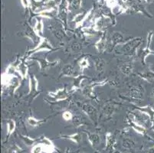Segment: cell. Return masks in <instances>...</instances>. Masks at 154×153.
<instances>
[{"instance_id":"3","label":"cell","mask_w":154,"mask_h":153,"mask_svg":"<svg viewBox=\"0 0 154 153\" xmlns=\"http://www.w3.org/2000/svg\"><path fill=\"white\" fill-rule=\"evenodd\" d=\"M152 38H153V32L150 31L148 32L147 35V41H146V45L143 48L140 49L139 50H137V57L139 58L140 61H141L143 65L146 64V59L150 54H154V50L151 49V44H152Z\"/></svg>"},{"instance_id":"22","label":"cell","mask_w":154,"mask_h":153,"mask_svg":"<svg viewBox=\"0 0 154 153\" xmlns=\"http://www.w3.org/2000/svg\"><path fill=\"white\" fill-rule=\"evenodd\" d=\"M34 30L35 33L37 34V35L39 37L43 38V33H44V23L42 22V19H36L35 24L34 25Z\"/></svg>"},{"instance_id":"6","label":"cell","mask_w":154,"mask_h":153,"mask_svg":"<svg viewBox=\"0 0 154 153\" xmlns=\"http://www.w3.org/2000/svg\"><path fill=\"white\" fill-rule=\"evenodd\" d=\"M70 2L68 0H61L59 2L57 11V16L64 23V26L67 25L68 15L70 12Z\"/></svg>"},{"instance_id":"23","label":"cell","mask_w":154,"mask_h":153,"mask_svg":"<svg viewBox=\"0 0 154 153\" xmlns=\"http://www.w3.org/2000/svg\"><path fill=\"white\" fill-rule=\"evenodd\" d=\"M116 107H117V106L114 103H108L107 104H105V106L103 107V115L105 116H107V117L111 116L115 112Z\"/></svg>"},{"instance_id":"15","label":"cell","mask_w":154,"mask_h":153,"mask_svg":"<svg viewBox=\"0 0 154 153\" xmlns=\"http://www.w3.org/2000/svg\"><path fill=\"white\" fill-rule=\"evenodd\" d=\"M75 76H77L76 72H75V67L71 64H65L61 69V74H60L59 77L61 78H75Z\"/></svg>"},{"instance_id":"25","label":"cell","mask_w":154,"mask_h":153,"mask_svg":"<svg viewBox=\"0 0 154 153\" xmlns=\"http://www.w3.org/2000/svg\"><path fill=\"white\" fill-rule=\"evenodd\" d=\"M143 94V93L142 88L139 87H136L128 93L127 96L131 98H134V99H141Z\"/></svg>"},{"instance_id":"1","label":"cell","mask_w":154,"mask_h":153,"mask_svg":"<svg viewBox=\"0 0 154 153\" xmlns=\"http://www.w3.org/2000/svg\"><path fill=\"white\" fill-rule=\"evenodd\" d=\"M142 43V39L140 38H134L131 40H127L124 43H123L122 45L120 47L117 46L116 47V51L117 54H123V55L132 56L134 54H137V48Z\"/></svg>"},{"instance_id":"2","label":"cell","mask_w":154,"mask_h":153,"mask_svg":"<svg viewBox=\"0 0 154 153\" xmlns=\"http://www.w3.org/2000/svg\"><path fill=\"white\" fill-rule=\"evenodd\" d=\"M60 47H54V46H52V44H51V42L48 41V39L47 38H42L40 41L38 43V44L36 46H35L33 48L30 49L26 54L25 58H29V57H32V54H36L38 52H40V51H43V50H46V51H51V52H54L56 50H59Z\"/></svg>"},{"instance_id":"31","label":"cell","mask_w":154,"mask_h":153,"mask_svg":"<svg viewBox=\"0 0 154 153\" xmlns=\"http://www.w3.org/2000/svg\"><path fill=\"white\" fill-rule=\"evenodd\" d=\"M78 65H79L80 69L82 71V72H83V71L86 68H88L90 67V63L88 61V57H83L82 58L80 59V61H78Z\"/></svg>"},{"instance_id":"35","label":"cell","mask_w":154,"mask_h":153,"mask_svg":"<svg viewBox=\"0 0 154 153\" xmlns=\"http://www.w3.org/2000/svg\"><path fill=\"white\" fill-rule=\"evenodd\" d=\"M20 1L22 7L25 9H28V8H31V6H32V2H31L30 0H20Z\"/></svg>"},{"instance_id":"17","label":"cell","mask_w":154,"mask_h":153,"mask_svg":"<svg viewBox=\"0 0 154 153\" xmlns=\"http://www.w3.org/2000/svg\"><path fill=\"white\" fill-rule=\"evenodd\" d=\"M73 83L72 86H71V91H75L77 90L82 89V83L84 80L85 79H90L89 77H87V76L84 75L83 74H79V75L75 76V78H73Z\"/></svg>"},{"instance_id":"11","label":"cell","mask_w":154,"mask_h":153,"mask_svg":"<svg viewBox=\"0 0 154 153\" xmlns=\"http://www.w3.org/2000/svg\"><path fill=\"white\" fill-rule=\"evenodd\" d=\"M22 35L24 37L30 39L34 44L38 43L41 40V38L37 35V34L35 33L34 30V28H32V26L29 25H26V26L24 29L23 32H22Z\"/></svg>"},{"instance_id":"4","label":"cell","mask_w":154,"mask_h":153,"mask_svg":"<svg viewBox=\"0 0 154 153\" xmlns=\"http://www.w3.org/2000/svg\"><path fill=\"white\" fill-rule=\"evenodd\" d=\"M107 81H108L107 80H103V81H99V82H94L88 84L82 89V94L86 98L93 99L95 102H98V98L94 93V88L98 86H103V85L107 84Z\"/></svg>"},{"instance_id":"12","label":"cell","mask_w":154,"mask_h":153,"mask_svg":"<svg viewBox=\"0 0 154 153\" xmlns=\"http://www.w3.org/2000/svg\"><path fill=\"white\" fill-rule=\"evenodd\" d=\"M94 47L98 53H103L107 48V34L106 32H102L100 38L94 43Z\"/></svg>"},{"instance_id":"36","label":"cell","mask_w":154,"mask_h":153,"mask_svg":"<svg viewBox=\"0 0 154 153\" xmlns=\"http://www.w3.org/2000/svg\"><path fill=\"white\" fill-rule=\"evenodd\" d=\"M42 151V145H36V146H35L34 148H33V149H32V153H41Z\"/></svg>"},{"instance_id":"21","label":"cell","mask_w":154,"mask_h":153,"mask_svg":"<svg viewBox=\"0 0 154 153\" xmlns=\"http://www.w3.org/2000/svg\"><path fill=\"white\" fill-rule=\"evenodd\" d=\"M138 75L144 81H147L149 83H152L154 81V71H152L150 68L146 70L145 71L142 73H139Z\"/></svg>"},{"instance_id":"5","label":"cell","mask_w":154,"mask_h":153,"mask_svg":"<svg viewBox=\"0 0 154 153\" xmlns=\"http://www.w3.org/2000/svg\"><path fill=\"white\" fill-rule=\"evenodd\" d=\"M29 90L27 96L28 98H29L30 102H33V100L42 92L41 90H38V81L35 74H29Z\"/></svg>"},{"instance_id":"16","label":"cell","mask_w":154,"mask_h":153,"mask_svg":"<svg viewBox=\"0 0 154 153\" xmlns=\"http://www.w3.org/2000/svg\"><path fill=\"white\" fill-rule=\"evenodd\" d=\"M131 12H133V13H141L146 17L152 18V15L146 11V9L143 5H140V4H136V5L128 7V10H127V13H131Z\"/></svg>"},{"instance_id":"19","label":"cell","mask_w":154,"mask_h":153,"mask_svg":"<svg viewBox=\"0 0 154 153\" xmlns=\"http://www.w3.org/2000/svg\"><path fill=\"white\" fill-rule=\"evenodd\" d=\"M135 109L137 111H140L148 116L150 119L151 121H154V109L150 106H135Z\"/></svg>"},{"instance_id":"20","label":"cell","mask_w":154,"mask_h":153,"mask_svg":"<svg viewBox=\"0 0 154 153\" xmlns=\"http://www.w3.org/2000/svg\"><path fill=\"white\" fill-rule=\"evenodd\" d=\"M49 30L52 32L53 35L60 41L64 39V36H65V33H64V30L61 28L57 27L55 25H51V26H50Z\"/></svg>"},{"instance_id":"7","label":"cell","mask_w":154,"mask_h":153,"mask_svg":"<svg viewBox=\"0 0 154 153\" xmlns=\"http://www.w3.org/2000/svg\"><path fill=\"white\" fill-rule=\"evenodd\" d=\"M29 60H33V61H37L39 65V68L41 71H47L50 67H54L58 66L61 63V60H57L54 61H49L48 60L47 56L45 57H31L29 58Z\"/></svg>"},{"instance_id":"10","label":"cell","mask_w":154,"mask_h":153,"mask_svg":"<svg viewBox=\"0 0 154 153\" xmlns=\"http://www.w3.org/2000/svg\"><path fill=\"white\" fill-rule=\"evenodd\" d=\"M82 112L88 116V117L92 121H97L98 120V112L96 108L94 107L92 105L89 103H84L82 106Z\"/></svg>"},{"instance_id":"26","label":"cell","mask_w":154,"mask_h":153,"mask_svg":"<svg viewBox=\"0 0 154 153\" xmlns=\"http://www.w3.org/2000/svg\"><path fill=\"white\" fill-rule=\"evenodd\" d=\"M133 64L132 63H127V64H123L120 66V70L122 72L123 74L126 76H129L132 73L133 71Z\"/></svg>"},{"instance_id":"39","label":"cell","mask_w":154,"mask_h":153,"mask_svg":"<svg viewBox=\"0 0 154 153\" xmlns=\"http://www.w3.org/2000/svg\"><path fill=\"white\" fill-rule=\"evenodd\" d=\"M151 95H152V97L153 98V99H154V89L152 90V94H151Z\"/></svg>"},{"instance_id":"8","label":"cell","mask_w":154,"mask_h":153,"mask_svg":"<svg viewBox=\"0 0 154 153\" xmlns=\"http://www.w3.org/2000/svg\"><path fill=\"white\" fill-rule=\"evenodd\" d=\"M93 11L94 8H91V9H89L87 12H81V13H78L74 17L72 22H75V29H78V28H81L82 25H84L85 22H86L87 21L89 20L93 15Z\"/></svg>"},{"instance_id":"38","label":"cell","mask_w":154,"mask_h":153,"mask_svg":"<svg viewBox=\"0 0 154 153\" xmlns=\"http://www.w3.org/2000/svg\"><path fill=\"white\" fill-rule=\"evenodd\" d=\"M143 1H145L146 2V3H152V2H154V0H143Z\"/></svg>"},{"instance_id":"33","label":"cell","mask_w":154,"mask_h":153,"mask_svg":"<svg viewBox=\"0 0 154 153\" xmlns=\"http://www.w3.org/2000/svg\"><path fill=\"white\" fill-rule=\"evenodd\" d=\"M107 8L113 9L119 5L118 0H104Z\"/></svg>"},{"instance_id":"29","label":"cell","mask_w":154,"mask_h":153,"mask_svg":"<svg viewBox=\"0 0 154 153\" xmlns=\"http://www.w3.org/2000/svg\"><path fill=\"white\" fill-rule=\"evenodd\" d=\"M70 50L73 53H79L82 50V44L78 41H74L70 44Z\"/></svg>"},{"instance_id":"18","label":"cell","mask_w":154,"mask_h":153,"mask_svg":"<svg viewBox=\"0 0 154 153\" xmlns=\"http://www.w3.org/2000/svg\"><path fill=\"white\" fill-rule=\"evenodd\" d=\"M93 61L94 64L95 70L98 74H103L105 69V61L103 59L98 57H93Z\"/></svg>"},{"instance_id":"9","label":"cell","mask_w":154,"mask_h":153,"mask_svg":"<svg viewBox=\"0 0 154 153\" xmlns=\"http://www.w3.org/2000/svg\"><path fill=\"white\" fill-rule=\"evenodd\" d=\"M48 95L53 98L54 102L65 101L69 98V93H68L66 87H64L63 88H59L55 92H49Z\"/></svg>"},{"instance_id":"27","label":"cell","mask_w":154,"mask_h":153,"mask_svg":"<svg viewBox=\"0 0 154 153\" xmlns=\"http://www.w3.org/2000/svg\"><path fill=\"white\" fill-rule=\"evenodd\" d=\"M47 119H36V118L33 117V116H29L28 117L27 121L28 123L31 126H33V127H35V126H41L42 123H44L46 121Z\"/></svg>"},{"instance_id":"24","label":"cell","mask_w":154,"mask_h":153,"mask_svg":"<svg viewBox=\"0 0 154 153\" xmlns=\"http://www.w3.org/2000/svg\"><path fill=\"white\" fill-rule=\"evenodd\" d=\"M16 76L11 75V74H7V73L4 72L3 74L1 76V83H2V85L4 87H9L10 86L11 83L12 82V81L14 80V78H15Z\"/></svg>"},{"instance_id":"28","label":"cell","mask_w":154,"mask_h":153,"mask_svg":"<svg viewBox=\"0 0 154 153\" xmlns=\"http://www.w3.org/2000/svg\"><path fill=\"white\" fill-rule=\"evenodd\" d=\"M128 120H129V123H130V125H131V127H132L134 130H136L137 133H142V134H143V133H145L146 130L143 126H142L141 125H140V124H138L137 123H136V122L134 121L132 119H128Z\"/></svg>"},{"instance_id":"34","label":"cell","mask_w":154,"mask_h":153,"mask_svg":"<svg viewBox=\"0 0 154 153\" xmlns=\"http://www.w3.org/2000/svg\"><path fill=\"white\" fill-rule=\"evenodd\" d=\"M62 118L64 120H66V121H69V120H73L74 115H73V113H71V111H69V110H65V111L63 112Z\"/></svg>"},{"instance_id":"32","label":"cell","mask_w":154,"mask_h":153,"mask_svg":"<svg viewBox=\"0 0 154 153\" xmlns=\"http://www.w3.org/2000/svg\"><path fill=\"white\" fill-rule=\"evenodd\" d=\"M15 122L13 120H9L7 122V132L8 135H11L14 132L15 129Z\"/></svg>"},{"instance_id":"14","label":"cell","mask_w":154,"mask_h":153,"mask_svg":"<svg viewBox=\"0 0 154 153\" xmlns=\"http://www.w3.org/2000/svg\"><path fill=\"white\" fill-rule=\"evenodd\" d=\"M29 65L26 63V58L24 57L20 61V62L17 63V73L20 75L21 79L25 80L28 78L29 74Z\"/></svg>"},{"instance_id":"37","label":"cell","mask_w":154,"mask_h":153,"mask_svg":"<svg viewBox=\"0 0 154 153\" xmlns=\"http://www.w3.org/2000/svg\"><path fill=\"white\" fill-rule=\"evenodd\" d=\"M69 138L71 139H73V140H74V141L77 142H78L80 140V139H81V138H80V136L78 134L72 135V136H69Z\"/></svg>"},{"instance_id":"30","label":"cell","mask_w":154,"mask_h":153,"mask_svg":"<svg viewBox=\"0 0 154 153\" xmlns=\"http://www.w3.org/2000/svg\"><path fill=\"white\" fill-rule=\"evenodd\" d=\"M82 6V0H73L70 2V12L72 11L79 10Z\"/></svg>"},{"instance_id":"40","label":"cell","mask_w":154,"mask_h":153,"mask_svg":"<svg viewBox=\"0 0 154 153\" xmlns=\"http://www.w3.org/2000/svg\"><path fill=\"white\" fill-rule=\"evenodd\" d=\"M122 1H123V2H125V3H126V2H127V1H128V0H122Z\"/></svg>"},{"instance_id":"13","label":"cell","mask_w":154,"mask_h":153,"mask_svg":"<svg viewBox=\"0 0 154 153\" xmlns=\"http://www.w3.org/2000/svg\"><path fill=\"white\" fill-rule=\"evenodd\" d=\"M124 37L123 34L120 32H113L111 35V46L110 47V50H113L120 44L124 43Z\"/></svg>"}]
</instances>
